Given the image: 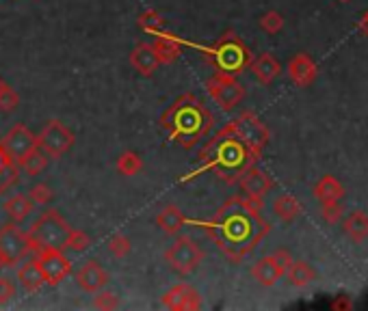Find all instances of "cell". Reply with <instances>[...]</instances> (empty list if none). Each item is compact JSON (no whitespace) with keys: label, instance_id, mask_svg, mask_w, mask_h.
<instances>
[{"label":"cell","instance_id":"obj_34","mask_svg":"<svg viewBox=\"0 0 368 311\" xmlns=\"http://www.w3.org/2000/svg\"><path fill=\"white\" fill-rule=\"evenodd\" d=\"M288 277L292 284H297V286H303L305 281H310V270H307V266L305 264H292L288 266Z\"/></svg>","mask_w":368,"mask_h":311},{"label":"cell","instance_id":"obj_2","mask_svg":"<svg viewBox=\"0 0 368 311\" xmlns=\"http://www.w3.org/2000/svg\"><path fill=\"white\" fill-rule=\"evenodd\" d=\"M256 158L258 156L234 135L232 128L226 126L204 145V150L199 152V167L195 171H191L188 175H184L180 182L184 184L188 180H193V177H199L206 171H215L224 182L234 184L254 165Z\"/></svg>","mask_w":368,"mask_h":311},{"label":"cell","instance_id":"obj_19","mask_svg":"<svg viewBox=\"0 0 368 311\" xmlns=\"http://www.w3.org/2000/svg\"><path fill=\"white\" fill-rule=\"evenodd\" d=\"M156 225L163 229L169 235H175L184 225H186V216L182 214V210L178 205H167L158 212L156 216Z\"/></svg>","mask_w":368,"mask_h":311},{"label":"cell","instance_id":"obj_29","mask_svg":"<svg viewBox=\"0 0 368 311\" xmlns=\"http://www.w3.org/2000/svg\"><path fill=\"white\" fill-rule=\"evenodd\" d=\"M18 165L16 162H11V160H7L5 165H3V169H0V195L3 192H7L13 184L18 182Z\"/></svg>","mask_w":368,"mask_h":311},{"label":"cell","instance_id":"obj_22","mask_svg":"<svg viewBox=\"0 0 368 311\" xmlns=\"http://www.w3.org/2000/svg\"><path fill=\"white\" fill-rule=\"evenodd\" d=\"M252 71H254V76L262 84H269L279 73V63L275 61L271 54H262V56H258L256 61L252 63Z\"/></svg>","mask_w":368,"mask_h":311},{"label":"cell","instance_id":"obj_9","mask_svg":"<svg viewBox=\"0 0 368 311\" xmlns=\"http://www.w3.org/2000/svg\"><path fill=\"white\" fill-rule=\"evenodd\" d=\"M0 147H3L7 158L11 162H16L18 169H20V162L33 150H37L39 145H37V137L31 132V128L24 126V124H18L7 132L3 141H0Z\"/></svg>","mask_w":368,"mask_h":311},{"label":"cell","instance_id":"obj_20","mask_svg":"<svg viewBox=\"0 0 368 311\" xmlns=\"http://www.w3.org/2000/svg\"><path fill=\"white\" fill-rule=\"evenodd\" d=\"M286 270L282 268V266L277 264V260L271 255V257H262L254 268H252V275H254V279L258 281V284H262V286H273L275 281L282 277Z\"/></svg>","mask_w":368,"mask_h":311},{"label":"cell","instance_id":"obj_21","mask_svg":"<svg viewBox=\"0 0 368 311\" xmlns=\"http://www.w3.org/2000/svg\"><path fill=\"white\" fill-rule=\"evenodd\" d=\"M33 201H31V197L28 195H13V197H9L5 203H3V210L9 214V218L13 220V223H24V220L31 216V212H33Z\"/></svg>","mask_w":368,"mask_h":311},{"label":"cell","instance_id":"obj_16","mask_svg":"<svg viewBox=\"0 0 368 311\" xmlns=\"http://www.w3.org/2000/svg\"><path fill=\"white\" fill-rule=\"evenodd\" d=\"M130 65L135 67V71H139L141 76H152L160 65L152 43H139V46L130 52Z\"/></svg>","mask_w":368,"mask_h":311},{"label":"cell","instance_id":"obj_18","mask_svg":"<svg viewBox=\"0 0 368 311\" xmlns=\"http://www.w3.org/2000/svg\"><path fill=\"white\" fill-rule=\"evenodd\" d=\"M18 279H20V286L26 290V292H39L43 286H46V279H43V273H41V266L37 260H31L20 266L18 270Z\"/></svg>","mask_w":368,"mask_h":311},{"label":"cell","instance_id":"obj_7","mask_svg":"<svg viewBox=\"0 0 368 311\" xmlns=\"http://www.w3.org/2000/svg\"><path fill=\"white\" fill-rule=\"evenodd\" d=\"M74 141H76V137H74V132L61 124V122H48L46 126L41 128L39 137H37V145L39 150H43L48 154V158H63L72 147H74Z\"/></svg>","mask_w":368,"mask_h":311},{"label":"cell","instance_id":"obj_6","mask_svg":"<svg viewBox=\"0 0 368 311\" xmlns=\"http://www.w3.org/2000/svg\"><path fill=\"white\" fill-rule=\"evenodd\" d=\"M165 262L169 264V268L175 270L178 275H191L199 268V264L204 262V251L193 238L188 235H178L173 240V244L165 251Z\"/></svg>","mask_w":368,"mask_h":311},{"label":"cell","instance_id":"obj_24","mask_svg":"<svg viewBox=\"0 0 368 311\" xmlns=\"http://www.w3.org/2000/svg\"><path fill=\"white\" fill-rule=\"evenodd\" d=\"M48 160H50L48 154L37 147V150H33L31 154H28V156L20 162V169L26 171L28 175H39L43 169L48 167Z\"/></svg>","mask_w":368,"mask_h":311},{"label":"cell","instance_id":"obj_5","mask_svg":"<svg viewBox=\"0 0 368 311\" xmlns=\"http://www.w3.org/2000/svg\"><path fill=\"white\" fill-rule=\"evenodd\" d=\"M69 223L58 214L56 210H46L43 212L33 227L26 231L28 235V242H31V249L41 251V249H67V238H69Z\"/></svg>","mask_w":368,"mask_h":311},{"label":"cell","instance_id":"obj_32","mask_svg":"<svg viewBox=\"0 0 368 311\" xmlns=\"http://www.w3.org/2000/svg\"><path fill=\"white\" fill-rule=\"evenodd\" d=\"M18 106H20L18 93L9 84H5V89L0 91V113H13Z\"/></svg>","mask_w":368,"mask_h":311},{"label":"cell","instance_id":"obj_35","mask_svg":"<svg viewBox=\"0 0 368 311\" xmlns=\"http://www.w3.org/2000/svg\"><path fill=\"white\" fill-rule=\"evenodd\" d=\"M16 292H18V290H16V284H13L11 279L0 277V307L16 299Z\"/></svg>","mask_w":368,"mask_h":311},{"label":"cell","instance_id":"obj_39","mask_svg":"<svg viewBox=\"0 0 368 311\" xmlns=\"http://www.w3.org/2000/svg\"><path fill=\"white\" fill-rule=\"evenodd\" d=\"M5 84H7V82H5L3 78H0V91H3V89H5Z\"/></svg>","mask_w":368,"mask_h":311},{"label":"cell","instance_id":"obj_3","mask_svg":"<svg viewBox=\"0 0 368 311\" xmlns=\"http://www.w3.org/2000/svg\"><path fill=\"white\" fill-rule=\"evenodd\" d=\"M158 124L165 130L171 143L184 147V150H193L210 132L213 115L197 95L184 93L175 102H171V106L160 115Z\"/></svg>","mask_w":368,"mask_h":311},{"label":"cell","instance_id":"obj_27","mask_svg":"<svg viewBox=\"0 0 368 311\" xmlns=\"http://www.w3.org/2000/svg\"><path fill=\"white\" fill-rule=\"evenodd\" d=\"M273 210H275V214H277L279 218L290 220L294 214L299 212V205H297V201H294L292 197L284 195V197H277V199H275V203H273Z\"/></svg>","mask_w":368,"mask_h":311},{"label":"cell","instance_id":"obj_38","mask_svg":"<svg viewBox=\"0 0 368 311\" xmlns=\"http://www.w3.org/2000/svg\"><path fill=\"white\" fill-rule=\"evenodd\" d=\"M3 266H7V262H5V255L0 253V270H3Z\"/></svg>","mask_w":368,"mask_h":311},{"label":"cell","instance_id":"obj_30","mask_svg":"<svg viewBox=\"0 0 368 311\" xmlns=\"http://www.w3.org/2000/svg\"><path fill=\"white\" fill-rule=\"evenodd\" d=\"M130 249H132L130 238H128V235H124V233H117L109 240V251H111V255L117 257V260L126 257L130 253Z\"/></svg>","mask_w":368,"mask_h":311},{"label":"cell","instance_id":"obj_23","mask_svg":"<svg viewBox=\"0 0 368 311\" xmlns=\"http://www.w3.org/2000/svg\"><path fill=\"white\" fill-rule=\"evenodd\" d=\"M139 28H143L145 33H150V35H158V33H165L167 31V22L165 18L160 16V13L156 11H145L139 16L137 20Z\"/></svg>","mask_w":368,"mask_h":311},{"label":"cell","instance_id":"obj_4","mask_svg":"<svg viewBox=\"0 0 368 311\" xmlns=\"http://www.w3.org/2000/svg\"><path fill=\"white\" fill-rule=\"evenodd\" d=\"M180 46H191L204 54V58L208 61L217 71L224 73H232V76H239V73L249 65L252 56H249V50L241 43V39L234 33H226L221 39H217L213 46H202V43H193L180 39Z\"/></svg>","mask_w":368,"mask_h":311},{"label":"cell","instance_id":"obj_11","mask_svg":"<svg viewBox=\"0 0 368 311\" xmlns=\"http://www.w3.org/2000/svg\"><path fill=\"white\" fill-rule=\"evenodd\" d=\"M228 126L232 128L234 135H237L256 156L262 152L264 143H267V139H269L267 128H264V124L258 119L254 113H243V115H239L237 119H234L232 124H228Z\"/></svg>","mask_w":368,"mask_h":311},{"label":"cell","instance_id":"obj_1","mask_svg":"<svg viewBox=\"0 0 368 311\" xmlns=\"http://www.w3.org/2000/svg\"><path fill=\"white\" fill-rule=\"evenodd\" d=\"M186 223L202 227L232 262L245 257L269 229L258 212V203L249 197L228 199L210 220L186 218Z\"/></svg>","mask_w":368,"mask_h":311},{"label":"cell","instance_id":"obj_31","mask_svg":"<svg viewBox=\"0 0 368 311\" xmlns=\"http://www.w3.org/2000/svg\"><path fill=\"white\" fill-rule=\"evenodd\" d=\"M28 197L35 205H48L54 199V192L48 184H35L31 190H28Z\"/></svg>","mask_w":368,"mask_h":311},{"label":"cell","instance_id":"obj_10","mask_svg":"<svg viewBox=\"0 0 368 311\" xmlns=\"http://www.w3.org/2000/svg\"><path fill=\"white\" fill-rule=\"evenodd\" d=\"M31 242L28 235L18 227V223H5L0 227V253L5 255L7 266H16L20 260H24L31 253Z\"/></svg>","mask_w":368,"mask_h":311},{"label":"cell","instance_id":"obj_17","mask_svg":"<svg viewBox=\"0 0 368 311\" xmlns=\"http://www.w3.org/2000/svg\"><path fill=\"white\" fill-rule=\"evenodd\" d=\"M152 48H154V52H156V56H158V63H160V65H171L173 61H178V56L182 54L178 37L171 35V33H167V31L156 35V39H154V43H152Z\"/></svg>","mask_w":368,"mask_h":311},{"label":"cell","instance_id":"obj_25","mask_svg":"<svg viewBox=\"0 0 368 311\" xmlns=\"http://www.w3.org/2000/svg\"><path fill=\"white\" fill-rule=\"evenodd\" d=\"M143 169V160L137 152H124L120 158H117V173L132 177L137 175Z\"/></svg>","mask_w":368,"mask_h":311},{"label":"cell","instance_id":"obj_12","mask_svg":"<svg viewBox=\"0 0 368 311\" xmlns=\"http://www.w3.org/2000/svg\"><path fill=\"white\" fill-rule=\"evenodd\" d=\"M35 260L41 266V273H43V279H46V284L52 286V288L61 284L63 279H67L69 273H72V264L61 249H41V251H37Z\"/></svg>","mask_w":368,"mask_h":311},{"label":"cell","instance_id":"obj_36","mask_svg":"<svg viewBox=\"0 0 368 311\" xmlns=\"http://www.w3.org/2000/svg\"><path fill=\"white\" fill-rule=\"evenodd\" d=\"M260 26L267 33H277L279 28H282V16H279V13H275V11H271V13H267V16L260 18Z\"/></svg>","mask_w":368,"mask_h":311},{"label":"cell","instance_id":"obj_13","mask_svg":"<svg viewBox=\"0 0 368 311\" xmlns=\"http://www.w3.org/2000/svg\"><path fill=\"white\" fill-rule=\"evenodd\" d=\"M160 303L169 311H197L202 309V296L188 284H178L163 294Z\"/></svg>","mask_w":368,"mask_h":311},{"label":"cell","instance_id":"obj_37","mask_svg":"<svg viewBox=\"0 0 368 311\" xmlns=\"http://www.w3.org/2000/svg\"><path fill=\"white\" fill-rule=\"evenodd\" d=\"M7 160H9V158H7V154L3 152V147H0V169H3V165H5Z\"/></svg>","mask_w":368,"mask_h":311},{"label":"cell","instance_id":"obj_8","mask_svg":"<svg viewBox=\"0 0 368 311\" xmlns=\"http://www.w3.org/2000/svg\"><path fill=\"white\" fill-rule=\"evenodd\" d=\"M206 89L224 111H232L234 106H239L241 100L245 97V89L237 80V76L224 71H215V76L206 82Z\"/></svg>","mask_w":368,"mask_h":311},{"label":"cell","instance_id":"obj_26","mask_svg":"<svg viewBox=\"0 0 368 311\" xmlns=\"http://www.w3.org/2000/svg\"><path fill=\"white\" fill-rule=\"evenodd\" d=\"M290 76L294 82H299V84H305L307 80L312 78V65L310 61L301 54L297 58H292V63H290Z\"/></svg>","mask_w":368,"mask_h":311},{"label":"cell","instance_id":"obj_33","mask_svg":"<svg viewBox=\"0 0 368 311\" xmlns=\"http://www.w3.org/2000/svg\"><path fill=\"white\" fill-rule=\"evenodd\" d=\"M89 244H91V238H89V235H87L85 231H80V229H72V231H69L67 249L76 251V253H83L85 249H89Z\"/></svg>","mask_w":368,"mask_h":311},{"label":"cell","instance_id":"obj_28","mask_svg":"<svg viewBox=\"0 0 368 311\" xmlns=\"http://www.w3.org/2000/svg\"><path fill=\"white\" fill-rule=\"evenodd\" d=\"M94 307L100 309V311H113L120 307V296L115 292H109V290H98L96 296H94Z\"/></svg>","mask_w":368,"mask_h":311},{"label":"cell","instance_id":"obj_15","mask_svg":"<svg viewBox=\"0 0 368 311\" xmlns=\"http://www.w3.org/2000/svg\"><path fill=\"white\" fill-rule=\"evenodd\" d=\"M273 182H271V177L260 171V169H254V167H249L243 175H241V188L245 195L252 199V201H260L267 192L271 190Z\"/></svg>","mask_w":368,"mask_h":311},{"label":"cell","instance_id":"obj_14","mask_svg":"<svg viewBox=\"0 0 368 311\" xmlns=\"http://www.w3.org/2000/svg\"><path fill=\"white\" fill-rule=\"evenodd\" d=\"M74 279H76V284L83 292L87 294H96L98 290L107 288L109 284V273L102 268V264L98 260H89L85 262L80 268L76 270V275H74Z\"/></svg>","mask_w":368,"mask_h":311}]
</instances>
